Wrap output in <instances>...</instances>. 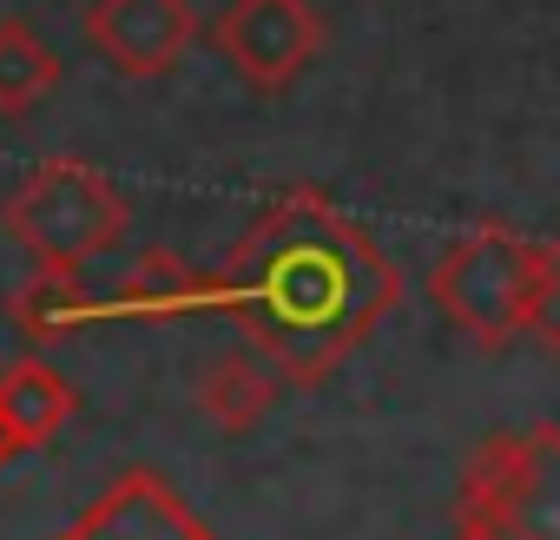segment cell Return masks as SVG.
<instances>
[{"label": "cell", "instance_id": "cell-14", "mask_svg": "<svg viewBox=\"0 0 560 540\" xmlns=\"http://www.w3.org/2000/svg\"><path fill=\"white\" fill-rule=\"evenodd\" d=\"M455 540H488V533H475V527H455Z\"/></svg>", "mask_w": 560, "mask_h": 540}, {"label": "cell", "instance_id": "cell-7", "mask_svg": "<svg viewBox=\"0 0 560 540\" xmlns=\"http://www.w3.org/2000/svg\"><path fill=\"white\" fill-rule=\"evenodd\" d=\"M54 540H218V533L178 501V488H172L165 474L126 468V474H113V481L86 501V514L67 520Z\"/></svg>", "mask_w": 560, "mask_h": 540}, {"label": "cell", "instance_id": "cell-8", "mask_svg": "<svg viewBox=\"0 0 560 540\" xmlns=\"http://www.w3.org/2000/svg\"><path fill=\"white\" fill-rule=\"evenodd\" d=\"M178 317H205V270H185L172 250H145L113 284V297L93 304V324H178Z\"/></svg>", "mask_w": 560, "mask_h": 540}, {"label": "cell", "instance_id": "cell-12", "mask_svg": "<svg viewBox=\"0 0 560 540\" xmlns=\"http://www.w3.org/2000/svg\"><path fill=\"white\" fill-rule=\"evenodd\" d=\"M60 80H67L60 54H54L21 14L0 21V119H27V113H40V106L60 93Z\"/></svg>", "mask_w": 560, "mask_h": 540}, {"label": "cell", "instance_id": "cell-6", "mask_svg": "<svg viewBox=\"0 0 560 540\" xmlns=\"http://www.w3.org/2000/svg\"><path fill=\"white\" fill-rule=\"evenodd\" d=\"M198 8L191 0H93L86 8V40L93 54L126 73V80H165L198 40Z\"/></svg>", "mask_w": 560, "mask_h": 540}, {"label": "cell", "instance_id": "cell-11", "mask_svg": "<svg viewBox=\"0 0 560 540\" xmlns=\"http://www.w3.org/2000/svg\"><path fill=\"white\" fill-rule=\"evenodd\" d=\"M93 291L80 270H54V263H34V278L8 297V317L27 343H67L80 330H93Z\"/></svg>", "mask_w": 560, "mask_h": 540}, {"label": "cell", "instance_id": "cell-13", "mask_svg": "<svg viewBox=\"0 0 560 540\" xmlns=\"http://www.w3.org/2000/svg\"><path fill=\"white\" fill-rule=\"evenodd\" d=\"M14 455H21V448H14V435H8V422H0V468H8Z\"/></svg>", "mask_w": 560, "mask_h": 540}, {"label": "cell", "instance_id": "cell-3", "mask_svg": "<svg viewBox=\"0 0 560 540\" xmlns=\"http://www.w3.org/2000/svg\"><path fill=\"white\" fill-rule=\"evenodd\" d=\"M132 224L126 191L86 165V159H40L8 198H0V231L27 263H54V270H86L93 257H106Z\"/></svg>", "mask_w": 560, "mask_h": 540}, {"label": "cell", "instance_id": "cell-5", "mask_svg": "<svg viewBox=\"0 0 560 540\" xmlns=\"http://www.w3.org/2000/svg\"><path fill=\"white\" fill-rule=\"evenodd\" d=\"M211 47L224 54V67L244 86L284 93L324 54V14L311 0H231V8L211 21Z\"/></svg>", "mask_w": 560, "mask_h": 540}, {"label": "cell", "instance_id": "cell-10", "mask_svg": "<svg viewBox=\"0 0 560 540\" xmlns=\"http://www.w3.org/2000/svg\"><path fill=\"white\" fill-rule=\"evenodd\" d=\"M73 409H80V389L47 356H14L8 369H0V422H8L21 455L47 448L73 422Z\"/></svg>", "mask_w": 560, "mask_h": 540}, {"label": "cell", "instance_id": "cell-1", "mask_svg": "<svg viewBox=\"0 0 560 540\" xmlns=\"http://www.w3.org/2000/svg\"><path fill=\"white\" fill-rule=\"evenodd\" d=\"M396 304L402 270L376 231L317 185H284L231 257L205 270V317L244 324V343L284 369L291 389L337 376Z\"/></svg>", "mask_w": 560, "mask_h": 540}, {"label": "cell", "instance_id": "cell-4", "mask_svg": "<svg viewBox=\"0 0 560 540\" xmlns=\"http://www.w3.org/2000/svg\"><path fill=\"white\" fill-rule=\"evenodd\" d=\"M455 527L488 540H560V429L488 435L455 481Z\"/></svg>", "mask_w": 560, "mask_h": 540}, {"label": "cell", "instance_id": "cell-9", "mask_svg": "<svg viewBox=\"0 0 560 540\" xmlns=\"http://www.w3.org/2000/svg\"><path fill=\"white\" fill-rule=\"evenodd\" d=\"M291 396L284 369H277L264 350L237 343L224 356H211V369L198 376V409L224 429V435H250L257 422H270V409Z\"/></svg>", "mask_w": 560, "mask_h": 540}, {"label": "cell", "instance_id": "cell-2", "mask_svg": "<svg viewBox=\"0 0 560 540\" xmlns=\"http://www.w3.org/2000/svg\"><path fill=\"white\" fill-rule=\"evenodd\" d=\"M429 297L442 324L462 330L488 356L514 343H553L560 337V250L508 218H475L435 250Z\"/></svg>", "mask_w": 560, "mask_h": 540}]
</instances>
